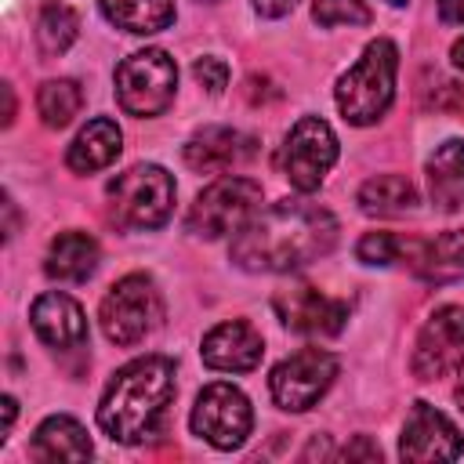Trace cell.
<instances>
[{"instance_id":"34","label":"cell","mask_w":464,"mask_h":464,"mask_svg":"<svg viewBox=\"0 0 464 464\" xmlns=\"http://www.w3.org/2000/svg\"><path fill=\"white\" fill-rule=\"evenodd\" d=\"M453 65L464 72V40H457V44H453Z\"/></svg>"},{"instance_id":"30","label":"cell","mask_w":464,"mask_h":464,"mask_svg":"<svg viewBox=\"0 0 464 464\" xmlns=\"http://www.w3.org/2000/svg\"><path fill=\"white\" fill-rule=\"evenodd\" d=\"M344 457H348V460H355V457H366V460H381V450H377V446H373L366 435H359V439H355V442L344 450Z\"/></svg>"},{"instance_id":"14","label":"cell","mask_w":464,"mask_h":464,"mask_svg":"<svg viewBox=\"0 0 464 464\" xmlns=\"http://www.w3.org/2000/svg\"><path fill=\"white\" fill-rule=\"evenodd\" d=\"M203 362L210 370H228V373H246L261 362L265 355V341L261 334L243 323V319H228V323H218L207 337H203V348H199Z\"/></svg>"},{"instance_id":"5","label":"cell","mask_w":464,"mask_h":464,"mask_svg":"<svg viewBox=\"0 0 464 464\" xmlns=\"http://www.w3.org/2000/svg\"><path fill=\"white\" fill-rule=\"evenodd\" d=\"M98 319H102V330L112 344H123V348L138 344L141 337H149L160 326L163 297L149 276L134 272V276H123L109 286V294L102 297Z\"/></svg>"},{"instance_id":"19","label":"cell","mask_w":464,"mask_h":464,"mask_svg":"<svg viewBox=\"0 0 464 464\" xmlns=\"http://www.w3.org/2000/svg\"><path fill=\"white\" fill-rule=\"evenodd\" d=\"M98 268V243L94 236L80 232V228H69V232H58L51 239V250H47V261H44V272L58 283H83L91 272Z\"/></svg>"},{"instance_id":"20","label":"cell","mask_w":464,"mask_h":464,"mask_svg":"<svg viewBox=\"0 0 464 464\" xmlns=\"http://www.w3.org/2000/svg\"><path fill=\"white\" fill-rule=\"evenodd\" d=\"M120 141H123L120 127H116L109 116H98V120H91V123L72 138V145H69V152H65V163H69V170H76V174H94V170L109 167V163L120 156V149H123Z\"/></svg>"},{"instance_id":"12","label":"cell","mask_w":464,"mask_h":464,"mask_svg":"<svg viewBox=\"0 0 464 464\" xmlns=\"http://www.w3.org/2000/svg\"><path fill=\"white\" fill-rule=\"evenodd\" d=\"M272 308L297 334H323V337H330V334H341V326L348 319V304L344 301H334V297H326V294H319L315 286H304V283L276 290Z\"/></svg>"},{"instance_id":"31","label":"cell","mask_w":464,"mask_h":464,"mask_svg":"<svg viewBox=\"0 0 464 464\" xmlns=\"http://www.w3.org/2000/svg\"><path fill=\"white\" fill-rule=\"evenodd\" d=\"M439 18L446 25H464V0H439Z\"/></svg>"},{"instance_id":"28","label":"cell","mask_w":464,"mask_h":464,"mask_svg":"<svg viewBox=\"0 0 464 464\" xmlns=\"http://www.w3.org/2000/svg\"><path fill=\"white\" fill-rule=\"evenodd\" d=\"M192 76L207 87V94H221L225 91V83H228V65L221 62V58H196V65H192Z\"/></svg>"},{"instance_id":"10","label":"cell","mask_w":464,"mask_h":464,"mask_svg":"<svg viewBox=\"0 0 464 464\" xmlns=\"http://www.w3.org/2000/svg\"><path fill=\"white\" fill-rule=\"evenodd\" d=\"M254 428V413H250V402L239 388L218 381V384H207L199 395H196V406H192V431L199 439H207L210 446L218 450H236L246 442Z\"/></svg>"},{"instance_id":"4","label":"cell","mask_w":464,"mask_h":464,"mask_svg":"<svg viewBox=\"0 0 464 464\" xmlns=\"http://www.w3.org/2000/svg\"><path fill=\"white\" fill-rule=\"evenodd\" d=\"M174 207V178L156 163H138L109 181V210L120 228H160Z\"/></svg>"},{"instance_id":"9","label":"cell","mask_w":464,"mask_h":464,"mask_svg":"<svg viewBox=\"0 0 464 464\" xmlns=\"http://www.w3.org/2000/svg\"><path fill=\"white\" fill-rule=\"evenodd\" d=\"M334 377H337V359L330 352L301 348V352H294L290 359H283L272 370L268 388H272L276 406H283L290 413H301V410H312L326 395Z\"/></svg>"},{"instance_id":"15","label":"cell","mask_w":464,"mask_h":464,"mask_svg":"<svg viewBox=\"0 0 464 464\" xmlns=\"http://www.w3.org/2000/svg\"><path fill=\"white\" fill-rule=\"evenodd\" d=\"M402 261H410V268L435 286L464 279V228H450L435 239H406Z\"/></svg>"},{"instance_id":"33","label":"cell","mask_w":464,"mask_h":464,"mask_svg":"<svg viewBox=\"0 0 464 464\" xmlns=\"http://www.w3.org/2000/svg\"><path fill=\"white\" fill-rule=\"evenodd\" d=\"M330 453V446H326V439H312V446L304 450V457H326Z\"/></svg>"},{"instance_id":"1","label":"cell","mask_w":464,"mask_h":464,"mask_svg":"<svg viewBox=\"0 0 464 464\" xmlns=\"http://www.w3.org/2000/svg\"><path fill=\"white\" fill-rule=\"evenodd\" d=\"M337 239V221L326 207L308 199H279L257 210L232 239V261L246 272H297Z\"/></svg>"},{"instance_id":"25","label":"cell","mask_w":464,"mask_h":464,"mask_svg":"<svg viewBox=\"0 0 464 464\" xmlns=\"http://www.w3.org/2000/svg\"><path fill=\"white\" fill-rule=\"evenodd\" d=\"M80 105H83V91H80L76 80H47V83H40V91H36V112H40V120H44L47 127H54V130L69 127L72 116L80 112Z\"/></svg>"},{"instance_id":"26","label":"cell","mask_w":464,"mask_h":464,"mask_svg":"<svg viewBox=\"0 0 464 464\" xmlns=\"http://www.w3.org/2000/svg\"><path fill=\"white\" fill-rule=\"evenodd\" d=\"M402 250H406V239L395 232H366L355 246L359 261H366V265H395V261H402Z\"/></svg>"},{"instance_id":"23","label":"cell","mask_w":464,"mask_h":464,"mask_svg":"<svg viewBox=\"0 0 464 464\" xmlns=\"http://www.w3.org/2000/svg\"><path fill=\"white\" fill-rule=\"evenodd\" d=\"M355 199H359V207L366 214L392 218V214H406V210L417 207V188L402 174H377V178L362 181Z\"/></svg>"},{"instance_id":"24","label":"cell","mask_w":464,"mask_h":464,"mask_svg":"<svg viewBox=\"0 0 464 464\" xmlns=\"http://www.w3.org/2000/svg\"><path fill=\"white\" fill-rule=\"evenodd\" d=\"M76 33H80V18H76V11L69 4H62V0L44 4L40 18H36V47H40V54H47V58L65 54L72 47Z\"/></svg>"},{"instance_id":"21","label":"cell","mask_w":464,"mask_h":464,"mask_svg":"<svg viewBox=\"0 0 464 464\" xmlns=\"http://www.w3.org/2000/svg\"><path fill=\"white\" fill-rule=\"evenodd\" d=\"M33 453L40 460H87L94 450H91V439H87V428L76 420V417H47L36 435H33Z\"/></svg>"},{"instance_id":"32","label":"cell","mask_w":464,"mask_h":464,"mask_svg":"<svg viewBox=\"0 0 464 464\" xmlns=\"http://www.w3.org/2000/svg\"><path fill=\"white\" fill-rule=\"evenodd\" d=\"M11 424H14V399L4 395V435L11 431Z\"/></svg>"},{"instance_id":"36","label":"cell","mask_w":464,"mask_h":464,"mask_svg":"<svg viewBox=\"0 0 464 464\" xmlns=\"http://www.w3.org/2000/svg\"><path fill=\"white\" fill-rule=\"evenodd\" d=\"M388 4H406V0H388Z\"/></svg>"},{"instance_id":"6","label":"cell","mask_w":464,"mask_h":464,"mask_svg":"<svg viewBox=\"0 0 464 464\" xmlns=\"http://www.w3.org/2000/svg\"><path fill=\"white\" fill-rule=\"evenodd\" d=\"M178 87V65L167 51L145 47L116 65V102L130 116H160Z\"/></svg>"},{"instance_id":"8","label":"cell","mask_w":464,"mask_h":464,"mask_svg":"<svg viewBox=\"0 0 464 464\" xmlns=\"http://www.w3.org/2000/svg\"><path fill=\"white\" fill-rule=\"evenodd\" d=\"M334 163H337V138L330 123L319 116H301L279 149V170L286 174V181L297 192H315Z\"/></svg>"},{"instance_id":"18","label":"cell","mask_w":464,"mask_h":464,"mask_svg":"<svg viewBox=\"0 0 464 464\" xmlns=\"http://www.w3.org/2000/svg\"><path fill=\"white\" fill-rule=\"evenodd\" d=\"M428 196L446 214L464 207V141L450 138L428 156Z\"/></svg>"},{"instance_id":"13","label":"cell","mask_w":464,"mask_h":464,"mask_svg":"<svg viewBox=\"0 0 464 464\" xmlns=\"http://www.w3.org/2000/svg\"><path fill=\"white\" fill-rule=\"evenodd\" d=\"M460 453H464V442H460V431L450 424V417L428 402H413L402 439H399V457L402 460H457Z\"/></svg>"},{"instance_id":"7","label":"cell","mask_w":464,"mask_h":464,"mask_svg":"<svg viewBox=\"0 0 464 464\" xmlns=\"http://www.w3.org/2000/svg\"><path fill=\"white\" fill-rule=\"evenodd\" d=\"M257 207H261V185L257 181L218 178L214 185H207L196 196L185 225H188V232H196L203 239H221L228 232H239L257 214Z\"/></svg>"},{"instance_id":"17","label":"cell","mask_w":464,"mask_h":464,"mask_svg":"<svg viewBox=\"0 0 464 464\" xmlns=\"http://www.w3.org/2000/svg\"><path fill=\"white\" fill-rule=\"evenodd\" d=\"M250 152H254V138H246V134H239L232 127H203L181 149L185 163L192 170H199V174L228 170L236 163H243Z\"/></svg>"},{"instance_id":"29","label":"cell","mask_w":464,"mask_h":464,"mask_svg":"<svg viewBox=\"0 0 464 464\" xmlns=\"http://www.w3.org/2000/svg\"><path fill=\"white\" fill-rule=\"evenodd\" d=\"M250 4H254V11L265 14V18H283V14L294 11L297 0H250Z\"/></svg>"},{"instance_id":"27","label":"cell","mask_w":464,"mask_h":464,"mask_svg":"<svg viewBox=\"0 0 464 464\" xmlns=\"http://www.w3.org/2000/svg\"><path fill=\"white\" fill-rule=\"evenodd\" d=\"M312 18L319 25H366L370 22V7L362 0H315L312 4Z\"/></svg>"},{"instance_id":"22","label":"cell","mask_w":464,"mask_h":464,"mask_svg":"<svg viewBox=\"0 0 464 464\" xmlns=\"http://www.w3.org/2000/svg\"><path fill=\"white\" fill-rule=\"evenodd\" d=\"M105 18L116 29L149 36L174 22V0H102Z\"/></svg>"},{"instance_id":"2","label":"cell","mask_w":464,"mask_h":464,"mask_svg":"<svg viewBox=\"0 0 464 464\" xmlns=\"http://www.w3.org/2000/svg\"><path fill=\"white\" fill-rule=\"evenodd\" d=\"M174 362L167 355H145L127 362L112 373L102 402H98V428L112 442H141L163 420L174 399Z\"/></svg>"},{"instance_id":"35","label":"cell","mask_w":464,"mask_h":464,"mask_svg":"<svg viewBox=\"0 0 464 464\" xmlns=\"http://www.w3.org/2000/svg\"><path fill=\"white\" fill-rule=\"evenodd\" d=\"M457 402L464 410V359H460V373H457Z\"/></svg>"},{"instance_id":"16","label":"cell","mask_w":464,"mask_h":464,"mask_svg":"<svg viewBox=\"0 0 464 464\" xmlns=\"http://www.w3.org/2000/svg\"><path fill=\"white\" fill-rule=\"evenodd\" d=\"M29 323L36 330V337L51 348H80L87 341V319L83 308L69 297V294H40L29 308Z\"/></svg>"},{"instance_id":"11","label":"cell","mask_w":464,"mask_h":464,"mask_svg":"<svg viewBox=\"0 0 464 464\" xmlns=\"http://www.w3.org/2000/svg\"><path fill=\"white\" fill-rule=\"evenodd\" d=\"M464 355V304H442L420 326L413 348V373L420 381L442 377Z\"/></svg>"},{"instance_id":"3","label":"cell","mask_w":464,"mask_h":464,"mask_svg":"<svg viewBox=\"0 0 464 464\" xmlns=\"http://www.w3.org/2000/svg\"><path fill=\"white\" fill-rule=\"evenodd\" d=\"M395 69H399V51L392 40H373L366 44L362 58L337 80V109L348 123L366 127L377 123L395 94Z\"/></svg>"}]
</instances>
